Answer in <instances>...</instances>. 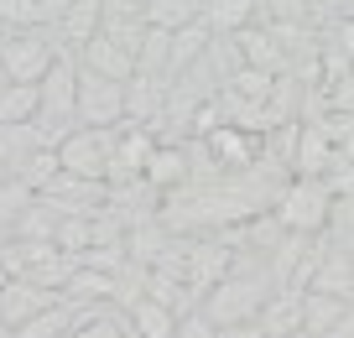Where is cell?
I'll return each instance as SVG.
<instances>
[{"instance_id":"6da1fadb","label":"cell","mask_w":354,"mask_h":338,"mask_svg":"<svg viewBox=\"0 0 354 338\" xmlns=\"http://www.w3.org/2000/svg\"><path fill=\"white\" fill-rule=\"evenodd\" d=\"M328 208H333V198H328V187L318 182V177H292L287 187L277 193V208H271V218H277L287 234H323V224H328Z\"/></svg>"},{"instance_id":"7a4b0ae2","label":"cell","mask_w":354,"mask_h":338,"mask_svg":"<svg viewBox=\"0 0 354 338\" xmlns=\"http://www.w3.org/2000/svg\"><path fill=\"white\" fill-rule=\"evenodd\" d=\"M73 120L84 131H110V125L125 120V84L115 78H100L78 68V99H73Z\"/></svg>"},{"instance_id":"3957f363","label":"cell","mask_w":354,"mask_h":338,"mask_svg":"<svg viewBox=\"0 0 354 338\" xmlns=\"http://www.w3.org/2000/svg\"><path fill=\"white\" fill-rule=\"evenodd\" d=\"M63 47H53L42 32H6L0 42V78L6 84H42V73L53 68V57Z\"/></svg>"},{"instance_id":"277c9868","label":"cell","mask_w":354,"mask_h":338,"mask_svg":"<svg viewBox=\"0 0 354 338\" xmlns=\"http://www.w3.org/2000/svg\"><path fill=\"white\" fill-rule=\"evenodd\" d=\"M261 286L250 281V276H224V281L209 286V297H203L198 312L209 317L214 328H240V323H255V312H261Z\"/></svg>"},{"instance_id":"5b68a950","label":"cell","mask_w":354,"mask_h":338,"mask_svg":"<svg viewBox=\"0 0 354 338\" xmlns=\"http://www.w3.org/2000/svg\"><path fill=\"white\" fill-rule=\"evenodd\" d=\"M110 146H115V125L110 131H68L57 141V167L68 177H84V182H104V162H110Z\"/></svg>"},{"instance_id":"8992f818","label":"cell","mask_w":354,"mask_h":338,"mask_svg":"<svg viewBox=\"0 0 354 338\" xmlns=\"http://www.w3.org/2000/svg\"><path fill=\"white\" fill-rule=\"evenodd\" d=\"M73 99H78V63L68 53H57L42 84H37V120H73Z\"/></svg>"},{"instance_id":"52a82bcc","label":"cell","mask_w":354,"mask_h":338,"mask_svg":"<svg viewBox=\"0 0 354 338\" xmlns=\"http://www.w3.org/2000/svg\"><path fill=\"white\" fill-rule=\"evenodd\" d=\"M209 47H214V32L203 26V16H198V21H188V26H177V32H167V84L183 78L193 63H203Z\"/></svg>"},{"instance_id":"ba28073f","label":"cell","mask_w":354,"mask_h":338,"mask_svg":"<svg viewBox=\"0 0 354 338\" xmlns=\"http://www.w3.org/2000/svg\"><path fill=\"white\" fill-rule=\"evenodd\" d=\"M141 182H146V187H183V182H193V156H188V146L156 141L151 156H146V167H141Z\"/></svg>"},{"instance_id":"9c48e42d","label":"cell","mask_w":354,"mask_h":338,"mask_svg":"<svg viewBox=\"0 0 354 338\" xmlns=\"http://www.w3.org/2000/svg\"><path fill=\"white\" fill-rule=\"evenodd\" d=\"M302 292H318V297H339V302H349V297H354V261H349V250L323 245V255H318V265H313V276H308V286H302Z\"/></svg>"},{"instance_id":"30bf717a","label":"cell","mask_w":354,"mask_h":338,"mask_svg":"<svg viewBox=\"0 0 354 338\" xmlns=\"http://www.w3.org/2000/svg\"><path fill=\"white\" fill-rule=\"evenodd\" d=\"M63 292H42V286H32V281H21V276H11V281L0 286V328L11 333L16 323H26V317H37L42 307H53Z\"/></svg>"},{"instance_id":"8fae6325","label":"cell","mask_w":354,"mask_h":338,"mask_svg":"<svg viewBox=\"0 0 354 338\" xmlns=\"http://www.w3.org/2000/svg\"><path fill=\"white\" fill-rule=\"evenodd\" d=\"M255 328H261V338H297L302 333V292L281 286L277 297H266L261 312H255Z\"/></svg>"},{"instance_id":"7c38bea8","label":"cell","mask_w":354,"mask_h":338,"mask_svg":"<svg viewBox=\"0 0 354 338\" xmlns=\"http://www.w3.org/2000/svg\"><path fill=\"white\" fill-rule=\"evenodd\" d=\"M78 68H88V73H100V78L125 84V78L136 73V57L125 53V47H115L104 32H94L88 42H78Z\"/></svg>"},{"instance_id":"4fadbf2b","label":"cell","mask_w":354,"mask_h":338,"mask_svg":"<svg viewBox=\"0 0 354 338\" xmlns=\"http://www.w3.org/2000/svg\"><path fill=\"white\" fill-rule=\"evenodd\" d=\"M167 104V78L156 73H131L125 78V120L131 125H156Z\"/></svg>"},{"instance_id":"5bb4252c","label":"cell","mask_w":354,"mask_h":338,"mask_svg":"<svg viewBox=\"0 0 354 338\" xmlns=\"http://www.w3.org/2000/svg\"><path fill=\"white\" fill-rule=\"evenodd\" d=\"M230 42L240 47V57H234L240 68H255V73H271V78L287 73V57H281V47L271 42V32H266V26H245V32H234Z\"/></svg>"},{"instance_id":"9a60e30c","label":"cell","mask_w":354,"mask_h":338,"mask_svg":"<svg viewBox=\"0 0 354 338\" xmlns=\"http://www.w3.org/2000/svg\"><path fill=\"white\" fill-rule=\"evenodd\" d=\"M203 151H209L214 162H224L230 172H250L255 156H261V141L250 146V135H245V131H234V125H219V131L203 135Z\"/></svg>"},{"instance_id":"2e32d148","label":"cell","mask_w":354,"mask_h":338,"mask_svg":"<svg viewBox=\"0 0 354 338\" xmlns=\"http://www.w3.org/2000/svg\"><path fill=\"white\" fill-rule=\"evenodd\" d=\"M339 323H349V302H339V297H318V292H302V333H308V338H328Z\"/></svg>"},{"instance_id":"e0dca14e","label":"cell","mask_w":354,"mask_h":338,"mask_svg":"<svg viewBox=\"0 0 354 338\" xmlns=\"http://www.w3.org/2000/svg\"><path fill=\"white\" fill-rule=\"evenodd\" d=\"M73 323H78L73 302H63V297H57V302H53V307H42L37 317L16 323V328H11V338H68V333H73Z\"/></svg>"},{"instance_id":"ac0fdd59","label":"cell","mask_w":354,"mask_h":338,"mask_svg":"<svg viewBox=\"0 0 354 338\" xmlns=\"http://www.w3.org/2000/svg\"><path fill=\"white\" fill-rule=\"evenodd\" d=\"M255 6L261 0H203V26L214 37H234L255 21Z\"/></svg>"},{"instance_id":"d6986e66","label":"cell","mask_w":354,"mask_h":338,"mask_svg":"<svg viewBox=\"0 0 354 338\" xmlns=\"http://www.w3.org/2000/svg\"><path fill=\"white\" fill-rule=\"evenodd\" d=\"M57 224H63V208H57L53 198H32V203L16 214V240H47L53 245Z\"/></svg>"},{"instance_id":"ffe728a7","label":"cell","mask_w":354,"mask_h":338,"mask_svg":"<svg viewBox=\"0 0 354 338\" xmlns=\"http://www.w3.org/2000/svg\"><path fill=\"white\" fill-rule=\"evenodd\" d=\"M172 323H177L172 307L151 302V297H136L131 302V338H172Z\"/></svg>"},{"instance_id":"44dd1931","label":"cell","mask_w":354,"mask_h":338,"mask_svg":"<svg viewBox=\"0 0 354 338\" xmlns=\"http://www.w3.org/2000/svg\"><path fill=\"white\" fill-rule=\"evenodd\" d=\"M203 16V0H146L141 21L156 26V32H177V26H188Z\"/></svg>"},{"instance_id":"7402d4cb","label":"cell","mask_w":354,"mask_h":338,"mask_svg":"<svg viewBox=\"0 0 354 338\" xmlns=\"http://www.w3.org/2000/svg\"><path fill=\"white\" fill-rule=\"evenodd\" d=\"M32 151H42V141H37V131H32V120L26 125H0V167H6V172H21V162Z\"/></svg>"},{"instance_id":"603a6c76","label":"cell","mask_w":354,"mask_h":338,"mask_svg":"<svg viewBox=\"0 0 354 338\" xmlns=\"http://www.w3.org/2000/svg\"><path fill=\"white\" fill-rule=\"evenodd\" d=\"M100 21H104V0H73L57 26H63V37L78 47V42H88V37L100 32Z\"/></svg>"},{"instance_id":"cb8c5ba5","label":"cell","mask_w":354,"mask_h":338,"mask_svg":"<svg viewBox=\"0 0 354 338\" xmlns=\"http://www.w3.org/2000/svg\"><path fill=\"white\" fill-rule=\"evenodd\" d=\"M37 120V84H6L0 78V125Z\"/></svg>"},{"instance_id":"d4e9b609","label":"cell","mask_w":354,"mask_h":338,"mask_svg":"<svg viewBox=\"0 0 354 338\" xmlns=\"http://www.w3.org/2000/svg\"><path fill=\"white\" fill-rule=\"evenodd\" d=\"M57 172H63V167H57V151H47V146H42V151H32V156H26V162H21V172H16V182H26V187H32V193H47Z\"/></svg>"},{"instance_id":"484cf974","label":"cell","mask_w":354,"mask_h":338,"mask_svg":"<svg viewBox=\"0 0 354 338\" xmlns=\"http://www.w3.org/2000/svg\"><path fill=\"white\" fill-rule=\"evenodd\" d=\"M0 26L6 32H37V26H47V16L37 0H0Z\"/></svg>"},{"instance_id":"4316f807","label":"cell","mask_w":354,"mask_h":338,"mask_svg":"<svg viewBox=\"0 0 354 338\" xmlns=\"http://www.w3.org/2000/svg\"><path fill=\"white\" fill-rule=\"evenodd\" d=\"M68 338H131V328L115 323V317H100V312H78V323H73Z\"/></svg>"},{"instance_id":"83f0119b","label":"cell","mask_w":354,"mask_h":338,"mask_svg":"<svg viewBox=\"0 0 354 338\" xmlns=\"http://www.w3.org/2000/svg\"><path fill=\"white\" fill-rule=\"evenodd\" d=\"M32 198H37L32 187H26V182H16V177H11V182L0 187V224H6V218H16L26 203H32Z\"/></svg>"},{"instance_id":"f1b7e54d","label":"cell","mask_w":354,"mask_h":338,"mask_svg":"<svg viewBox=\"0 0 354 338\" xmlns=\"http://www.w3.org/2000/svg\"><path fill=\"white\" fill-rule=\"evenodd\" d=\"M261 6H271V26L308 21V0H261Z\"/></svg>"},{"instance_id":"f546056e","label":"cell","mask_w":354,"mask_h":338,"mask_svg":"<svg viewBox=\"0 0 354 338\" xmlns=\"http://www.w3.org/2000/svg\"><path fill=\"white\" fill-rule=\"evenodd\" d=\"M172 338H214V323L203 312H183L172 323Z\"/></svg>"},{"instance_id":"4dcf8cb0","label":"cell","mask_w":354,"mask_h":338,"mask_svg":"<svg viewBox=\"0 0 354 338\" xmlns=\"http://www.w3.org/2000/svg\"><path fill=\"white\" fill-rule=\"evenodd\" d=\"M214 338H261L255 323H240V328H214Z\"/></svg>"},{"instance_id":"1f68e13d","label":"cell","mask_w":354,"mask_h":338,"mask_svg":"<svg viewBox=\"0 0 354 338\" xmlns=\"http://www.w3.org/2000/svg\"><path fill=\"white\" fill-rule=\"evenodd\" d=\"M37 6H42V16H47V21H63V11L73 6V0H37Z\"/></svg>"}]
</instances>
